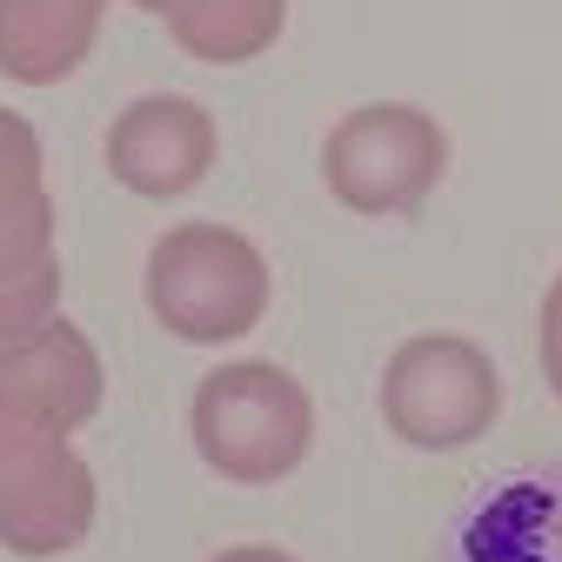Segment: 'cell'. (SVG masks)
<instances>
[{
    "mask_svg": "<svg viewBox=\"0 0 562 562\" xmlns=\"http://www.w3.org/2000/svg\"><path fill=\"white\" fill-rule=\"evenodd\" d=\"M315 442L308 389L274 362H228L194 389V449L228 482H281Z\"/></svg>",
    "mask_w": 562,
    "mask_h": 562,
    "instance_id": "6da1fadb",
    "label": "cell"
},
{
    "mask_svg": "<svg viewBox=\"0 0 562 562\" xmlns=\"http://www.w3.org/2000/svg\"><path fill=\"white\" fill-rule=\"evenodd\" d=\"M148 308L181 341H235L268 308V261L235 228L188 222L148 255Z\"/></svg>",
    "mask_w": 562,
    "mask_h": 562,
    "instance_id": "7a4b0ae2",
    "label": "cell"
},
{
    "mask_svg": "<svg viewBox=\"0 0 562 562\" xmlns=\"http://www.w3.org/2000/svg\"><path fill=\"white\" fill-rule=\"evenodd\" d=\"M496 408H503L496 362L462 335H415L389 356L382 415L408 449H462L488 436Z\"/></svg>",
    "mask_w": 562,
    "mask_h": 562,
    "instance_id": "3957f363",
    "label": "cell"
},
{
    "mask_svg": "<svg viewBox=\"0 0 562 562\" xmlns=\"http://www.w3.org/2000/svg\"><path fill=\"white\" fill-rule=\"evenodd\" d=\"M442 168H449V134L402 101L356 108L348 121H335L322 148V175L335 201L356 207V215H402L442 181Z\"/></svg>",
    "mask_w": 562,
    "mask_h": 562,
    "instance_id": "277c9868",
    "label": "cell"
},
{
    "mask_svg": "<svg viewBox=\"0 0 562 562\" xmlns=\"http://www.w3.org/2000/svg\"><path fill=\"white\" fill-rule=\"evenodd\" d=\"M94 529V475L47 422L0 415V542L14 555H60Z\"/></svg>",
    "mask_w": 562,
    "mask_h": 562,
    "instance_id": "5b68a950",
    "label": "cell"
},
{
    "mask_svg": "<svg viewBox=\"0 0 562 562\" xmlns=\"http://www.w3.org/2000/svg\"><path fill=\"white\" fill-rule=\"evenodd\" d=\"M60 261H54V207L41 175V134L0 108V341L54 322Z\"/></svg>",
    "mask_w": 562,
    "mask_h": 562,
    "instance_id": "8992f818",
    "label": "cell"
},
{
    "mask_svg": "<svg viewBox=\"0 0 562 562\" xmlns=\"http://www.w3.org/2000/svg\"><path fill=\"white\" fill-rule=\"evenodd\" d=\"M436 562H562V456L482 482L456 509Z\"/></svg>",
    "mask_w": 562,
    "mask_h": 562,
    "instance_id": "52a82bcc",
    "label": "cell"
},
{
    "mask_svg": "<svg viewBox=\"0 0 562 562\" xmlns=\"http://www.w3.org/2000/svg\"><path fill=\"white\" fill-rule=\"evenodd\" d=\"M94 408H101V356L75 322H41L0 341V415L75 436Z\"/></svg>",
    "mask_w": 562,
    "mask_h": 562,
    "instance_id": "ba28073f",
    "label": "cell"
},
{
    "mask_svg": "<svg viewBox=\"0 0 562 562\" xmlns=\"http://www.w3.org/2000/svg\"><path fill=\"white\" fill-rule=\"evenodd\" d=\"M108 168L134 194L175 201L215 168V121L181 94H148L121 108V121L108 127Z\"/></svg>",
    "mask_w": 562,
    "mask_h": 562,
    "instance_id": "9c48e42d",
    "label": "cell"
},
{
    "mask_svg": "<svg viewBox=\"0 0 562 562\" xmlns=\"http://www.w3.org/2000/svg\"><path fill=\"white\" fill-rule=\"evenodd\" d=\"M108 0H0V75L47 88L88 60Z\"/></svg>",
    "mask_w": 562,
    "mask_h": 562,
    "instance_id": "30bf717a",
    "label": "cell"
},
{
    "mask_svg": "<svg viewBox=\"0 0 562 562\" xmlns=\"http://www.w3.org/2000/svg\"><path fill=\"white\" fill-rule=\"evenodd\" d=\"M289 0H188L168 14V34L194 54V60H248L261 47H274Z\"/></svg>",
    "mask_w": 562,
    "mask_h": 562,
    "instance_id": "8fae6325",
    "label": "cell"
},
{
    "mask_svg": "<svg viewBox=\"0 0 562 562\" xmlns=\"http://www.w3.org/2000/svg\"><path fill=\"white\" fill-rule=\"evenodd\" d=\"M542 369H549V389L562 402V274H555V289L542 302Z\"/></svg>",
    "mask_w": 562,
    "mask_h": 562,
    "instance_id": "7c38bea8",
    "label": "cell"
},
{
    "mask_svg": "<svg viewBox=\"0 0 562 562\" xmlns=\"http://www.w3.org/2000/svg\"><path fill=\"white\" fill-rule=\"evenodd\" d=\"M215 562H295L289 549H268V542H241V549H222Z\"/></svg>",
    "mask_w": 562,
    "mask_h": 562,
    "instance_id": "4fadbf2b",
    "label": "cell"
},
{
    "mask_svg": "<svg viewBox=\"0 0 562 562\" xmlns=\"http://www.w3.org/2000/svg\"><path fill=\"white\" fill-rule=\"evenodd\" d=\"M134 8H148V14H161V21H168L175 8H188V0H134Z\"/></svg>",
    "mask_w": 562,
    "mask_h": 562,
    "instance_id": "5bb4252c",
    "label": "cell"
}]
</instances>
